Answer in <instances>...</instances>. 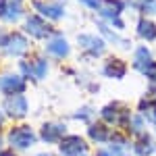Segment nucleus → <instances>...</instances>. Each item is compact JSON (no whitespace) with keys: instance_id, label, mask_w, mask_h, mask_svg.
Segmentation results:
<instances>
[{"instance_id":"nucleus-1","label":"nucleus","mask_w":156,"mask_h":156,"mask_svg":"<svg viewBox=\"0 0 156 156\" xmlns=\"http://www.w3.org/2000/svg\"><path fill=\"white\" fill-rule=\"evenodd\" d=\"M81 2L87 4V6H92L104 19L112 21L117 25V29H123V21L119 19V15L123 12V2H119V0H81Z\"/></svg>"},{"instance_id":"nucleus-2","label":"nucleus","mask_w":156,"mask_h":156,"mask_svg":"<svg viewBox=\"0 0 156 156\" xmlns=\"http://www.w3.org/2000/svg\"><path fill=\"white\" fill-rule=\"evenodd\" d=\"M36 133L31 131L29 127H25V125H21V127H15L11 133H9V142H11V146H15V148H19V150H25V148H31V146L36 144Z\"/></svg>"},{"instance_id":"nucleus-3","label":"nucleus","mask_w":156,"mask_h":156,"mask_svg":"<svg viewBox=\"0 0 156 156\" xmlns=\"http://www.w3.org/2000/svg\"><path fill=\"white\" fill-rule=\"evenodd\" d=\"M60 154L62 156H87V144L79 135H67L60 140Z\"/></svg>"},{"instance_id":"nucleus-4","label":"nucleus","mask_w":156,"mask_h":156,"mask_svg":"<svg viewBox=\"0 0 156 156\" xmlns=\"http://www.w3.org/2000/svg\"><path fill=\"white\" fill-rule=\"evenodd\" d=\"M102 117L106 123H112V125H129V119H131V115H129V110H125V108L121 106V104H108V106L102 108Z\"/></svg>"},{"instance_id":"nucleus-5","label":"nucleus","mask_w":156,"mask_h":156,"mask_svg":"<svg viewBox=\"0 0 156 156\" xmlns=\"http://www.w3.org/2000/svg\"><path fill=\"white\" fill-rule=\"evenodd\" d=\"M4 108H6V112L15 117V119H21L27 115V100H25L21 94H15V96H9L6 98V102H4Z\"/></svg>"},{"instance_id":"nucleus-6","label":"nucleus","mask_w":156,"mask_h":156,"mask_svg":"<svg viewBox=\"0 0 156 156\" xmlns=\"http://www.w3.org/2000/svg\"><path fill=\"white\" fill-rule=\"evenodd\" d=\"M21 0H0V19L4 21H17L21 17Z\"/></svg>"},{"instance_id":"nucleus-7","label":"nucleus","mask_w":156,"mask_h":156,"mask_svg":"<svg viewBox=\"0 0 156 156\" xmlns=\"http://www.w3.org/2000/svg\"><path fill=\"white\" fill-rule=\"evenodd\" d=\"M67 133V127L62 123H48L42 127V140L46 144H56L62 140V135Z\"/></svg>"},{"instance_id":"nucleus-8","label":"nucleus","mask_w":156,"mask_h":156,"mask_svg":"<svg viewBox=\"0 0 156 156\" xmlns=\"http://www.w3.org/2000/svg\"><path fill=\"white\" fill-rule=\"evenodd\" d=\"M77 42H79V46L83 50H87L90 54H102L104 52V40H100V37L92 36V34H81V36L77 37Z\"/></svg>"},{"instance_id":"nucleus-9","label":"nucleus","mask_w":156,"mask_h":156,"mask_svg":"<svg viewBox=\"0 0 156 156\" xmlns=\"http://www.w3.org/2000/svg\"><path fill=\"white\" fill-rule=\"evenodd\" d=\"M0 87H2L4 94L15 96V94H21L25 90V81H23V77H19V75H6V77H2Z\"/></svg>"},{"instance_id":"nucleus-10","label":"nucleus","mask_w":156,"mask_h":156,"mask_svg":"<svg viewBox=\"0 0 156 156\" xmlns=\"http://www.w3.org/2000/svg\"><path fill=\"white\" fill-rule=\"evenodd\" d=\"M104 75L110 77V79H123L125 77V73H127V65L119 58H110L106 60V65H104Z\"/></svg>"},{"instance_id":"nucleus-11","label":"nucleus","mask_w":156,"mask_h":156,"mask_svg":"<svg viewBox=\"0 0 156 156\" xmlns=\"http://www.w3.org/2000/svg\"><path fill=\"white\" fill-rule=\"evenodd\" d=\"M9 54L12 56H19V54H23L25 50H27V40L23 36H19V34H12L9 40H6V44H2Z\"/></svg>"},{"instance_id":"nucleus-12","label":"nucleus","mask_w":156,"mask_h":156,"mask_svg":"<svg viewBox=\"0 0 156 156\" xmlns=\"http://www.w3.org/2000/svg\"><path fill=\"white\" fill-rule=\"evenodd\" d=\"M152 62H154L152 60V54H150V50L146 48V46H140V48L135 50V54H133V67L140 73H144Z\"/></svg>"},{"instance_id":"nucleus-13","label":"nucleus","mask_w":156,"mask_h":156,"mask_svg":"<svg viewBox=\"0 0 156 156\" xmlns=\"http://www.w3.org/2000/svg\"><path fill=\"white\" fill-rule=\"evenodd\" d=\"M27 34H31L34 37H46L50 34V27L40 17H29L27 19Z\"/></svg>"},{"instance_id":"nucleus-14","label":"nucleus","mask_w":156,"mask_h":156,"mask_svg":"<svg viewBox=\"0 0 156 156\" xmlns=\"http://www.w3.org/2000/svg\"><path fill=\"white\" fill-rule=\"evenodd\" d=\"M21 67H23L25 73H29V75H31V77H36V79H42V77L46 75V71H48V62H46L44 58H36L31 65L23 62Z\"/></svg>"},{"instance_id":"nucleus-15","label":"nucleus","mask_w":156,"mask_h":156,"mask_svg":"<svg viewBox=\"0 0 156 156\" xmlns=\"http://www.w3.org/2000/svg\"><path fill=\"white\" fill-rule=\"evenodd\" d=\"M87 133H90V137L96 144H106L108 140H112V133H110V129H108L106 125H92L87 129Z\"/></svg>"},{"instance_id":"nucleus-16","label":"nucleus","mask_w":156,"mask_h":156,"mask_svg":"<svg viewBox=\"0 0 156 156\" xmlns=\"http://www.w3.org/2000/svg\"><path fill=\"white\" fill-rule=\"evenodd\" d=\"M48 52L50 54H54V56H58V58H62V56H67L69 54V44H67V40L65 37H56V40H52V42H48Z\"/></svg>"},{"instance_id":"nucleus-17","label":"nucleus","mask_w":156,"mask_h":156,"mask_svg":"<svg viewBox=\"0 0 156 156\" xmlns=\"http://www.w3.org/2000/svg\"><path fill=\"white\" fill-rule=\"evenodd\" d=\"M137 36L144 37V40H156V25L152 21H148V19H142L140 23H137Z\"/></svg>"},{"instance_id":"nucleus-18","label":"nucleus","mask_w":156,"mask_h":156,"mask_svg":"<svg viewBox=\"0 0 156 156\" xmlns=\"http://www.w3.org/2000/svg\"><path fill=\"white\" fill-rule=\"evenodd\" d=\"M154 150H156V146H154V140H152L150 135L142 137V140L135 144V154L137 156H150Z\"/></svg>"},{"instance_id":"nucleus-19","label":"nucleus","mask_w":156,"mask_h":156,"mask_svg":"<svg viewBox=\"0 0 156 156\" xmlns=\"http://www.w3.org/2000/svg\"><path fill=\"white\" fill-rule=\"evenodd\" d=\"M36 9H40V12L50 17V19H60L65 15L62 6H58V4H42V2H36Z\"/></svg>"},{"instance_id":"nucleus-20","label":"nucleus","mask_w":156,"mask_h":156,"mask_svg":"<svg viewBox=\"0 0 156 156\" xmlns=\"http://www.w3.org/2000/svg\"><path fill=\"white\" fill-rule=\"evenodd\" d=\"M123 154H125V148H121L117 144L108 146V148H102V150L96 152V156H123Z\"/></svg>"},{"instance_id":"nucleus-21","label":"nucleus","mask_w":156,"mask_h":156,"mask_svg":"<svg viewBox=\"0 0 156 156\" xmlns=\"http://www.w3.org/2000/svg\"><path fill=\"white\" fill-rule=\"evenodd\" d=\"M127 127H131L133 133H140V135H142V133H144V119H142L140 115H135V117L129 119V125H127Z\"/></svg>"},{"instance_id":"nucleus-22","label":"nucleus","mask_w":156,"mask_h":156,"mask_svg":"<svg viewBox=\"0 0 156 156\" xmlns=\"http://www.w3.org/2000/svg\"><path fill=\"white\" fill-rule=\"evenodd\" d=\"M142 108H148L146 115L150 117V121L154 123V127H156V104H150V102H148V104H142Z\"/></svg>"},{"instance_id":"nucleus-23","label":"nucleus","mask_w":156,"mask_h":156,"mask_svg":"<svg viewBox=\"0 0 156 156\" xmlns=\"http://www.w3.org/2000/svg\"><path fill=\"white\" fill-rule=\"evenodd\" d=\"M94 112H92V108H81V112H77L75 115V119H81V121H87L90 117H92Z\"/></svg>"},{"instance_id":"nucleus-24","label":"nucleus","mask_w":156,"mask_h":156,"mask_svg":"<svg viewBox=\"0 0 156 156\" xmlns=\"http://www.w3.org/2000/svg\"><path fill=\"white\" fill-rule=\"evenodd\" d=\"M144 75H146V77H150L152 81H156V62H152V65H150V67L146 69Z\"/></svg>"},{"instance_id":"nucleus-25","label":"nucleus","mask_w":156,"mask_h":156,"mask_svg":"<svg viewBox=\"0 0 156 156\" xmlns=\"http://www.w3.org/2000/svg\"><path fill=\"white\" fill-rule=\"evenodd\" d=\"M142 9H144V12H154L156 15V0H148Z\"/></svg>"},{"instance_id":"nucleus-26","label":"nucleus","mask_w":156,"mask_h":156,"mask_svg":"<svg viewBox=\"0 0 156 156\" xmlns=\"http://www.w3.org/2000/svg\"><path fill=\"white\" fill-rule=\"evenodd\" d=\"M0 156H15L12 152H0Z\"/></svg>"},{"instance_id":"nucleus-27","label":"nucleus","mask_w":156,"mask_h":156,"mask_svg":"<svg viewBox=\"0 0 156 156\" xmlns=\"http://www.w3.org/2000/svg\"><path fill=\"white\" fill-rule=\"evenodd\" d=\"M2 121H4V117H2V112H0V125H2Z\"/></svg>"},{"instance_id":"nucleus-28","label":"nucleus","mask_w":156,"mask_h":156,"mask_svg":"<svg viewBox=\"0 0 156 156\" xmlns=\"http://www.w3.org/2000/svg\"><path fill=\"white\" fill-rule=\"evenodd\" d=\"M37 156H52V154H37Z\"/></svg>"},{"instance_id":"nucleus-29","label":"nucleus","mask_w":156,"mask_h":156,"mask_svg":"<svg viewBox=\"0 0 156 156\" xmlns=\"http://www.w3.org/2000/svg\"><path fill=\"white\" fill-rule=\"evenodd\" d=\"M0 146H2V140H0Z\"/></svg>"}]
</instances>
